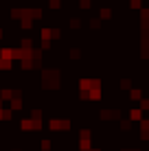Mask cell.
<instances>
[{
	"instance_id": "6da1fadb",
	"label": "cell",
	"mask_w": 149,
	"mask_h": 151,
	"mask_svg": "<svg viewBox=\"0 0 149 151\" xmlns=\"http://www.w3.org/2000/svg\"><path fill=\"white\" fill-rule=\"evenodd\" d=\"M50 127L53 129H68L70 123L68 121H50Z\"/></svg>"
},
{
	"instance_id": "7a4b0ae2",
	"label": "cell",
	"mask_w": 149,
	"mask_h": 151,
	"mask_svg": "<svg viewBox=\"0 0 149 151\" xmlns=\"http://www.w3.org/2000/svg\"><path fill=\"white\" fill-rule=\"evenodd\" d=\"M130 118L138 121V118H140V110H132V112H130Z\"/></svg>"
},
{
	"instance_id": "3957f363",
	"label": "cell",
	"mask_w": 149,
	"mask_h": 151,
	"mask_svg": "<svg viewBox=\"0 0 149 151\" xmlns=\"http://www.w3.org/2000/svg\"><path fill=\"white\" fill-rule=\"evenodd\" d=\"M130 96H132V99H140V90H132Z\"/></svg>"
},
{
	"instance_id": "277c9868",
	"label": "cell",
	"mask_w": 149,
	"mask_h": 151,
	"mask_svg": "<svg viewBox=\"0 0 149 151\" xmlns=\"http://www.w3.org/2000/svg\"><path fill=\"white\" fill-rule=\"evenodd\" d=\"M42 149H50V140H42Z\"/></svg>"
}]
</instances>
